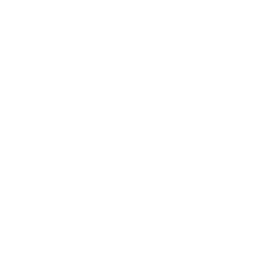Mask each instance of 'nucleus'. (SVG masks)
<instances>
[]
</instances>
